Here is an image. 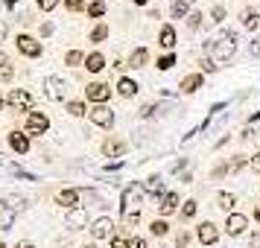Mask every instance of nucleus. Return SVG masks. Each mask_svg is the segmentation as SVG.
<instances>
[{"mask_svg":"<svg viewBox=\"0 0 260 248\" xmlns=\"http://www.w3.org/2000/svg\"><path fill=\"white\" fill-rule=\"evenodd\" d=\"M143 187L141 184H126L123 187V196H120V207L123 210H141V204H143Z\"/></svg>","mask_w":260,"mask_h":248,"instance_id":"f257e3e1","label":"nucleus"},{"mask_svg":"<svg viewBox=\"0 0 260 248\" xmlns=\"http://www.w3.org/2000/svg\"><path fill=\"white\" fill-rule=\"evenodd\" d=\"M15 47H18V53L26 56V59H38L41 50H44L36 36H26V32H18V36H15Z\"/></svg>","mask_w":260,"mask_h":248,"instance_id":"f03ea898","label":"nucleus"},{"mask_svg":"<svg viewBox=\"0 0 260 248\" xmlns=\"http://www.w3.org/2000/svg\"><path fill=\"white\" fill-rule=\"evenodd\" d=\"M111 94H114V88L106 82H88V88H85V99H91V105H106Z\"/></svg>","mask_w":260,"mask_h":248,"instance_id":"7ed1b4c3","label":"nucleus"},{"mask_svg":"<svg viewBox=\"0 0 260 248\" xmlns=\"http://www.w3.org/2000/svg\"><path fill=\"white\" fill-rule=\"evenodd\" d=\"M50 129V117L44 114V111H29L26 114V123H24V134H47Z\"/></svg>","mask_w":260,"mask_h":248,"instance_id":"20e7f679","label":"nucleus"},{"mask_svg":"<svg viewBox=\"0 0 260 248\" xmlns=\"http://www.w3.org/2000/svg\"><path fill=\"white\" fill-rule=\"evenodd\" d=\"M44 94L56 102H68V82L59 76H44Z\"/></svg>","mask_w":260,"mask_h":248,"instance_id":"39448f33","label":"nucleus"},{"mask_svg":"<svg viewBox=\"0 0 260 248\" xmlns=\"http://www.w3.org/2000/svg\"><path fill=\"white\" fill-rule=\"evenodd\" d=\"M88 117H91V123L96 129H111L114 126V111L108 105H91L88 108Z\"/></svg>","mask_w":260,"mask_h":248,"instance_id":"423d86ee","label":"nucleus"},{"mask_svg":"<svg viewBox=\"0 0 260 248\" xmlns=\"http://www.w3.org/2000/svg\"><path fill=\"white\" fill-rule=\"evenodd\" d=\"M246 228H248V216L246 213H228L225 216V234L228 236H243L246 234Z\"/></svg>","mask_w":260,"mask_h":248,"instance_id":"0eeeda50","label":"nucleus"},{"mask_svg":"<svg viewBox=\"0 0 260 248\" xmlns=\"http://www.w3.org/2000/svg\"><path fill=\"white\" fill-rule=\"evenodd\" d=\"M91 236L94 239H111L114 236V219L111 216H96L91 222Z\"/></svg>","mask_w":260,"mask_h":248,"instance_id":"6e6552de","label":"nucleus"},{"mask_svg":"<svg viewBox=\"0 0 260 248\" xmlns=\"http://www.w3.org/2000/svg\"><path fill=\"white\" fill-rule=\"evenodd\" d=\"M6 102H9L12 108H21V111H29L36 99H32V94H29L26 88H12V91H9V96H6Z\"/></svg>","mask_w":260,"mask_h":248,"instance_id":"1a4fd4ad","label":"nucleus"},{"mask_svg":"<svg viewBox=\"0 0 260 248\" xmlns=\"http://www.w3.org/2000/svg\"><path fill=\"white\" fill-rule=\"evenodd\" d=\"M79 199H82V190H73V187H64L56 193V204L59 207H64V210H73V207H82L79 204Z\"/></svg>","mask_w":260,"mask_h":248,"instance_id":"9d476101","label":"nucleus"},{"mask_svg":"<svg viewBox=\"0 0 260 248\" xmlns=\"http://www.w3.org/2000/svg\"><path fill=\"white\" fill-rule=\"evenodd\" d=\"M234 53H237V41H225L222 38V41H213V56L211 59L222 67V61H228Z\"/></svg>","mask_w":260,"mask_h":248,"instance_id":"9b49d317","label":"nucleus"},{"mask_svg":"<svg viewBox=\"0 0 260 248\" xmlns=\"http://www.w3.org/2000/svg\"><path fill=\"white\" fill-rule=\"evenodd\" d=\"M64 225H68L71 231H82V228H88V225H91V219H88V210H85V207H73V210H68V216H64Z\"/></svg>","mask_w":260,"mask_h":248,"instance_id":"f8f14e48","label":"nucleus"},{"mask_svg":"<svg viewBox=\"0 0 260 248\" xmlns=\"http://www.w3.org/2000/svg\"><path fill=\"white\" fill-rule=\"evenodd\" d=\"M178 204H181V196H178L176 190H167L164 196L158 199V213L161 216H170V213L178 210Z\"/></svg>","mask_w":260,"mask_h":248,"instance_id":"ddd939ff","label":"nucleus"},{"mask_svg":"<svg viewBox=\"0 0 260 248\" xmlns=\"http://www.w3.org/2000/svg\"><path fill=\"white\" fill-rule=\"evenodd\" d=\"M196 236H199L202 245H213L216 239H219V228L208 219V222H199V228H196Z\"/></svg>","mask_w":260,"mask_h":248,"instance_id":"4468645a","label":"nucleus"},{"mask_svg":"<svg viewBox=\"0 0 260 248\" xmlns=\"http://www.w3.org/2000/svg\"><path fill=\"white\" fill-rule=\"evenodd\" d=\"M126 152H129V143L126 140H120V137L103 140V155H106V158H123Z\"/></svg>","mask_w":260,"mask_h":248,"instance_id":"2eb2a0df","label":"nucleus"},{"mask_svg":"<svg viewBox=\"0 0 260 248\" xmlns=\"http://www.w3.org/2000/svg\"><path fill=\"white\" fill-rule=\"evenodd\" d=\"M202 85H205V73H187V76L178 82V91H181V94H196Z\"/></svg>","mask_w":260,"mask_h":248,"instance_id":"dca6fc26","label":"nucleus"},{"mask_svg":"<svg viewBox=\"0 0 260 248\" xmlns=\"http://www.w3.org/2000/svg\"><path fill=\"white\" fill-rule=\"evenodd\" d=\"M9 146H12V152L26 155V152H29V134H24V131L12 129V131H9Z\"/></svg>","mask_w":260,"mask_h":248,"instance_id":"f3484780","label":"nucleus"},{"mask_svg":"<svg viewBox=\"0 0 260 248\" xmlns=\"http://www.w3.org/2000/svg\"><path fill=\"white\" fill-rule=\"evenodd\" d=\"M176 41H178L176 26L164 24V26H161V32H158V44H161V50H173V47H176Z\"/></svg>","mask_w":260,"mask_h":248,"instance_id":"a211bd4d","label":"nucleus"},{"mask_svg":"<svg viewBox=\"0 0 260 248\" xmlns=\"http://www.w3.org/2000/svg\"><path fill=\"white\" fill-rule=\"evenodd\" d=\"M138 91H141V88H138V82H135L132 76H120V79H117V94L123 96V99L138 96Z\"/></svg>","mask_w":260,"mask_h":248,"instance_id":"6ab92c4d","label":"nucleus"},{"mask_svg":"<svg viewBox=\"0 0 260 248\" xmlns=\"http://www.w3.org/2000/svg\"><path fill=\"white\" fill-rule=\"evenodd\" d=\"M15 216H18V210H12L6 201L0 199V231H12L15 228Z\"/></svg>","mask_w":260,"mask_h":248,"instance_id":"aec40b11","label":"nucleus"},{"mask_svg":"<svg viewBox=\"0 0 260 248\" xmlns=\"http://www.w3.org/2000/svg\"><path fill=\"white\" fill-rule=\"evenodd\" d=\"M143 193H149V196H155V199H161L167 190H164V178L161 175H149L146 181H143Z\"/></svg>","mask_w":260,"mask_h":248,"instance_id":"412c9836","label":"nucleus"},{"mask_svg":"<svg viewBox=\"0 0 260 248\" xmlns=\"http://www.w3.org/2000/svg\"><path fill=\"white\" fill-rule=\"evenodd\" d=\"M88 73H100V70H106V56L103 53H88L85 56V64H82Z\"/></svg>","mask_w":260,"mask_h":248,"instance_id":"4be33fe9","label":"nucleus"},{"mask_svg":"<svg viewBox=\"0 0 260 248\" xmlns=\"http://www.w3.org/2000/svg\"><path fill=\"white\" fill-rule=\"evenodd\" d=\"M240 24L246 26V29H260V12L251 9V6H246V9L240 12Z\"/></svg>","mask_w":260,"mask_h":248,"instance_id":"5701e85b","label":"nucleus"},{"mask_svg":"<svg viewBox=\"0 0 260 248\" xmlns=\"http://www.w3.org/2000/svg\"><path fill=\"white\" fill-rule=\"evenodd\" d=\"M146 61H149V50H146V47H135V50H132V56H129V61H126V67L138 70V67H143Z\"/></svg>","mask_w":260,"mask_h":248,"instance_id":"b1692460","label":"nucleus"},{"mask_svg":"<svg viewBox=\"0 0 260 248\" xmlns=\"http://www.w3.org/2000/svg\"><path fill=\"white\" fill-rule=\"evenodd\" d=\"M234 204H237L234 193H228V190H219V193H216V207H219V210L234 213Z\"/></svg>","mask_w":260,"mask_h":248,"instance_id":"393cba45","label":"nucleus"},{"mask_svg":"<svg viewBox=\"0 0 260 248\" xmlns=\"http://www.w3.org/2000/svg\"><path fill=\"white\" fill-rule=\"evenodd\" d=\"M190 12H193V9H190L187 0H173V6H170V15H173L176 21H187Z\"/></svg>","mask_w":260,"mask_h":248,"instance_id":"a878e982","label":"nucleus"},{"mask_svg":"<svg viewBox=\"0 0 260 248\" xmlns=\"http://www.w3.org/2000/svg\"><path fill=\"white\" fill-rule=\"evenodd\" d=\"M64 108H68V114H71V117H85V114H88V105H85L82 99H68Z\"/></svg>","mask_w":260,"mask_h":248,"instance_id":"bb28decb","label":"nucleus"},{"mask_svg":"<svg viewBox=\"0 0 260 248\" xmlns=\"http://www.w3.org/2000/svg\"><path fill=\"white\" fill-rule=\"evenodd\" d=\"M108 32H111V29H108V24H103V21H100V24L91 29V44H103V41L108 38Z\"/></svg>","mask_w":260,"mask_h":248,"instance_id":"cd10ccee","label":"nucleus"},{"mask_svg":"<svg viewBox=\"0 0 260 248\" xmlns=\"http://www.w3.org/2000/svg\"><path fill=\"white\" fill-rule=\"evenodd\" d=\"M64 64H68V67H79V64H85V53L82 50H68V53H64Z\"/></svg>","mask_w":260,"mask_h":248,"instance_id":"c85d7f7f","label":"nucleus"},{"mask_svg":"<svg viewBox=\"0 0 260 248\" xmlns=\"http://www.w3.org/2000/svg\"><path fill=\"white\" fill-rule=\"evenodd\" d=\"M155 67H158L161 73L173 70V67H176V53H167V56H158V61H155Z\"/></svg>","mask_w":260,"mask_h":248,"instance_id":"c756f323","label":"nucleus"},{"mask_svg":"<svg viewBox=\"0 0 260 248\" xmlns=\"http://www.w3.org/2000/svg\"><path fill=\"white\" fill-rule=\"evenodd\" d=\"M126 231H129V228H123L120 234H117V231H114V236L108 239V245H111V248H126V245H129V239H132V236L126 234Z\"/></svg>","mask_w":260,"mask_h":248,"instance_id":"7c9ffc66","label":"nucleus"},{"mask_svg":"<svg viewBox=\"0 0 260 248\" xmlns=\"http://www.w3.org/2000/svg\"><path fill=\"white\" fill-rule=\"evenodd\" d=\"M149 234H152V236H167V234H170L167 219H152V222H149Z\"/></svg>","mask_w":260,"mask_h":248,"instance_id":"2f4dec72","label":"nucleus"},{"mask_svg":"<svg viewBox=\"0 0 260 248\" xmlns=\"http://www.w3.org/2000/svg\"><path fill=\"white\" fill-rule=\"evenodd\" d=\"M3 201H6L12 210H24V207H26V199H24V196H18V193H6Z\"/></svg>","mask_w":260,"mask_h":248,"instance_id":"473e14b6","label":"nucleus"},{"mask_svg":"<svg viewBox=\"0 0 260 248\" xmlns=\"http://www.w3.org/2000/svg\"><path fill=\"white\" fill-rule=\"evenodd\" d=\"M85 12L91 15V18H103V15H106V0H91Z\"/></svg>","mask_w":260,"mask_h":248,"instance_id":"72a5a7b5","label":"nucleus"},{"mask_svg":"<svg viewBox=\"0 0 260 248\" xmlns=\"http://www.w3.org/2000/svg\"><path fill=\"white\" fill-rule=\"evenodd\" d=\"M196 210H199V204H196V199H187L184 201V207H181V219H184V222H187V219H193V216H196Z\"/></svg>","mask_w":260,"mask_h":248,"instance_id":"f704fd0d","label":"nucleus"},{"mask_svg":"<svg viewBox=\"0 0 260 248\" xmlns=\"http://www.w3.org/2000/svg\"><path fill=\"white\" fill-rule=\"evenodd\" d=\"M141 225V210H123V228H135Z\"/></svg>","mask_w":260,"mask_h":248,"instance_id":"c9c22d12","label":"nucleus"},{"mask_svg":"<svg viewBox=\"0 0 260 248\" xmlns=\"http://www.w3.org/2000/svg\"><path fill=\"white\" fill-rule=\"evenodd\" d=\"M225 18H228V9H225L222 3H216V6L211 9V21L213 24H225Z\"/></svg>","mask_w":260,"mask_h":248,"instance_id":"e433bc0d","label":"nucleus"},{"mask_svg":"<svg viewBox=\"0 0 260 248\" xmlns=\"http://www.w3.org/2000/svg\"><path fill=\"white\" fill-rule=\"evenodd\" d=\"M243 166H248V155H234V158L228 161V169H231V172H240Z\"/></svg>","mask_w":260,"mask_h":248,"instance_id":"4c0bfd02","label":"nucleus"},{"mask_svg":"<svg viewBox=\"0 0 260 248\" xmlns=\"http://www.w3.org/2000/svg\"><path fill=\"white\" fill-rule=\"evenodd\" d=\"M12 79H15V67H12V61H6V64H0V85L12 82Z\"/></svg>","mask_w":260,"mask_h":248,"instance_id":"58836bf2","label":"nucleus"},{"mask_svg":"<svg viewBox=\"0 0 260 248\" xmlns=\"http://www.w3.org/2000/svg\"><path fill=\"white\" fill-rule=\"evenodd\" d=\"M202 24H205V15L202 12H190L187 15V29H202Z\"/></svg>","mask_w":260,"mask_h":248,"instance_id":"ea45409f","label":"nucleus"},{"mask_svg":"<svg viewBox=\"0 0 260 248\" xmlns=\"http://www.w3.org/2000/svg\"><path fill=\"white\" fill-rule=\"evenodd\" d=\"M228 172H231V169H228V161H222V164H216L211 169V178H213V181H219V178H225Z\"/></svg>","mask_w":260,"mask_h":248,"instance_id":"a19ab883","label":"nucleus"},{"mask_svg":"<svg viewBox=\"0 0 260 248\" xmlns=\"http://www.w3.org/2000/svg\"><path fill=\"white\" fill-rule=\"evenodd\" d=\"M64 9H68V12H85L88 3H85V0H64Z\"/></svg>","mask_w":260,"mask_h":248,"instance_id":"79ce46f5","label":"nucleus"},{"mask_svg":"<svg viewBox=\"0 0 260 248\" xmlns=\"http://www.w3.org/2000/svg\"><path fill=\"white\" fill-rule=\"evenodd\" d=\"M59 3H61V0H36V6L41 9V12H53Z\"/></svg>","mask_w":260,"mask_h":248,"instance_id":"37998d69","label":"nucleus"},{"mask_svg":"<svg viewBox=\"0 0 260 248\" xmlns=\"http://www.w3.org/2000/svg\"><path fill=\"white\" fill-rule=\"evenodd\" d=\"M199 67H202V73H216V70H219V64H216L213 59H202Z\"/></svg>","mask_w":260,"mask_h":248,"instance_id":"c03bdc74","label":"nucleus"},{"mask_svg":"<svg viewBox=\"0 0 260 248\" xmlns=\"http://www.w3.org/2000/svg\"><path fill=\"white\" fill-rule=\"evenodd\" d=\"M155 111H158V105H155V102H149V105H143V108H141V114H138V117H141V120H152V117H155Z\"/></svg>","mask_w":260,"mask_h":248,"instance_id":"a18cd8bd","label":"nucleus"},{"mask_svg":"<svg viewBox=\"0 0 260 248\" xmlns=\"http://www.w3.org/2000/svg\"><path fill=\"white\" fill-rule=\"evenodd\" d=\"M225 108H228V102H225V99H222V102H213V105L211 108H208V117H216V114H219V111H225Z\"/></svg>","mask_w":260,"mask_h":248,"instance_id":"49530a36","label":"nucleus"},{"mask_svg":"<svg viewBox=\"0 0 260 248\" xmlns=\"http://www.w3.org/2000/svg\"><path fill=\"white\" fill-rule=\"evenodd\" d=\"M126 248H149V242H146L143 236H132V239H129V245H126Z\"/></svg>","mask_w":260,"mask_h":248,"instance_id":"de8ad7c7","label":"nucleus"},{"mask_svg":"<svg viewBox=\"0 0 260 248\" xmlns=\"http://www.w3.org/2000/svg\"><path fill=\"white\" fill-rule=\"evenodd\" d=\"M190 245V234L187 231H181V234L176 236V248H187Z\"/></svg>","mask_w":260,"mask_h":248,"instance_id":"09e8293b","label":"nucleus"},{"mask_svg":"<svg viewBox=\"0 0 260 248\" xmlns=\"http://www.w3.org/2000/svg\"><path fill=\"white\" fill-rule=\"evenodd\" d=\"M53 29H56V26L50 24V21H44V24L38 26V32H41V38H50V36H53Z\"/></svg>","mask_w":260,"mask_h":248,"instance_id":"8fccbe9b","label":"nucleus"},{"mask_svg":"<svg viewBox=\"0 0 260 248\" xmlns=\"http://www.w3.org/2000/svg\"><path fill=\"white\" fill-rule=\"evenodd\" d=\"M248 166H251L254 172H260V152H254L251 158H248Z\"/></svg>","mask_w":260,"mask_h":248,"instance_id":"3c124183","label":"nucleus"},{"mask_svg":"<svg viewBox=\"0 0 260 248\" xmlns=\"http://www.w3.org/2000/svg\"><path fill=\"white\" fill-rule=\"evenodd\" d=\"M123 166H126V161H114V164H106V172H117Z\"/></svg>","mask_w":260,"mask_h":248,"instance_id":"603ef678","label":"nucleus"},{"mask_svg":"<svg viewBox=\"0 0 260 248\" xmlns=\"http://www.w3.org/2000/svg\"><path fill=\"white\" fill-rule=\"evenodd\" d=\"M248 245H251V248H260V228H257L251 236H248Z\"/></svg>","mask_w":260,"mask_h":248,"instance_id":"864d4df0","label":"nucleus"},{"mask_svg":"<svg viewBox=\"0 0 260 248\" xmlns=\"http://www.w3.org/2000/svg\"><path fill=\"white\" fill-rule=\"evenodd\" d=\"M248 50H251V56H260V38H254V41L248 44Z\"/></svg>","mask_w":260,"mask_h":248,"instance_id":"5fc2aeb1","label":"nucleus"},{"mask_svg":"<svg viewBox=\"0 0 260 248\" xmlns=\"http://www.w3.org/2000/svg\"><path fill=\"white\" fill-rule=\"evenodd\" d=\"M6 36H9V26H6V21H0V44L6 41Z\"/></svg>","mask_w":260,"mask_h":248,"instance_id":"6e6d98bb","label":"nucleus"},{"mask_svg":"<svg viewBox=\"0 0 260 248\" xmlns=\"http://www.w3.org/2000/svg\"><path fill=\"white\" fill-rule=\"evenodd\" d=\"M178 178H181L184 184H190V181H193V172H190V169H184V172H181V175H178Z\"/></svg>","mask_w":260,"mask_h":248,"instance_id":"4d7b16f0","label":"nucleus"},{"mask_svg":"<svg viewBox=\"0 0 260 248\" xmlns=\"http://www.w3.org/2000/svg\"><path fill=\"white\" fill-rule=\"evenodd\" d=\"M15 248H36V242H29V239H21V242H18Z\"/></svg>","mask_w":260,"mask_h":248,"instance_id":"13d9d810","label":"nucleus"},{"mask_svg":"<svg viewBox=\"0 0 260 248\" xmlns=\"http://www.w3.org/2000/svg\"><path fill=\"white\" fill-rule=\"evenodd\" d=\"M3 6H6V9H15V6H18V0H3Z\"/></svg>","mask_w":260,"mask_h":248,"instance_id":"bf43d9fd","label":"nucleus"},{"mask_svg":"<svg viewBox=\"0 0 260 248\" xmlns=\"http://www.w3.org/2000/svg\"><path fill=\"white\" fill-rule=\"evenodd\" d=\"M257 120H260V111H254V114L248 117V123H257Z\"/></svg>","mask_w":260,"mask_h":248,"instance_id":"052dcab7","label":"nucleus"},{"mask_svg":"<svg viewBox=\"0 0 260 248\" xmlns=\"http://www.w3.org/2000/svg\"><path fill=\"white\" fill-rule=\"evenodd\" d=\"M132 3H135V6H146V3H149V0H132Z\"/></svg>","mask_w":260,"mask_h":248,"instance_id":"680f3d73","label":"nucleus"},{"mask_svg":"<svg viewBox=\"0 0 260 248\" xmlns=\"http://www.w3.org/2000/svg\"><path fill=\"white\" fill-rule=\"evenodd\" d=\"M3 105H6V99H3V94H0V111H3Z\"/></svg>","mask_w":260,"mask_h":248,"instance_id":"e2e57ef3","label":"nucleus"},{"mask_svg":"<svg viewBox=\"0 0 260 248\" xmlns=\"http://www.w3.org/2000/svg\"><path fill=\"white\" fill-rule=\"evenodd\" d=\"M82 248H96V245H94V242H85V245H82Z\"/></svg>","mask_w":260,"mask_h":248,"instance_id":"0e129e2a","label":"nucleus"},{"mask_svg":"<svg viewBox=\"0 0 260 248\" xmlns=\"http://www.w3.org/2000/svg\"><path fill=\"white\" fill-rule=\"evenodd\" d=\"M254 219H257V222H260V207H257V210H254Z\"/></svg>","mask_w":260,"mask_h":248,"instance_id":"69168bd1","label":"nucleus"},{"mask_svg":"<svg viewBox=\"0 0 260 248\" xmlns=\"http://www.w3.org/2000/svg\"><path fill=\"white\" fill-rule=\"evenodd\" d=\"M187 3H199V0H187Z\"/></svg>","mask_w":260,"mask_h":248,"instance_id":"338daca9","label":"nucleus"},{"mask_svg":"<svg viewBox=\"0 0 260 248\" xmlns=\"http://www.w3.org/2000/svg\"><path fill=\"white\" fill-rule=\"evenodd\" d=\"M0 248H6V245H3V242H0Z\"/></svg>","mask_w":260,"mask_h":248,"instance_id":"774afa93","label":"nucleus"}]
</instances>
